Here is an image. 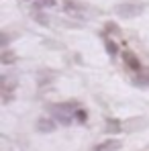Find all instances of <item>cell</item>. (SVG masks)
<instances>
[{"mask_svg": "<svg viewBox=\"0 0 149 151\" xmlns=\"http://www.w3.org/2000/svg\"><path fill=\"white\" fill-rule=\"evenodd\" d=\"M78 110V102H59V104H47V112L51 116H55L59 123L63 125H70L72 123V116Z\"/></svg>", "mask_w": 149, "mask_h": 151, "instance_id": "1", "label": "cell"}, {"mask_svg": "<svg viewBox=\"0 0 149 151\" xmlns=\"http://www.w3.org/2000/svg\"><path fill=\"white\" fill-rule=\"evenodd\" d=\"M145 12V4L139 0H125L114 6V14L121 19H137Z\"/></svg>", "mask_w": 149, "mask_h": 151, "instance_id": "2", "label": "cell"}, {"mask_svg": "<svg viewBox=\"0 0 149 151\" xmlns=\"http://www.w3.org/2000/svg\"><path fill=\"white\" fill-rule=\"evenodd\" d=\"M63 10L72 17H82L86 10V4H82L78 0H63Z\"/></svg>", "mask_w": 149, "mask_h": 151, "instance_id": "3", "label": "cell"}, {"mask_svg": "<svg viewBox=\"0 0 149 151\" xmlns=\"http://www.w3.org/2000/svg\"><path fill=\"white\" fill-rule=\"evenodd\" d=\"M123 61H125V65L131 70V72H141V61H139V57L133 53V51H123Z\"/></svg>", "mask_w": 149, "mask_h": 151, "instance_id": "4", "label": "cell"}, {"mask_svg": "<svg viewBox=\"0 0 149 151\" xmlns=\"http://www.w3.org/2000/svg\"><path fill=\"white\" fill-rule=\"evenodd\" d=\"M121 147H123V143L119 139H106V141L98 143L92 151H119Z\"/></svg>", "mask_w": 149, "mask_h": 151, "instance_id": "5", "label": "cell"}, {"mask_svg": "<svg viewBox=\"0 0 149 151\" xmlns=\"http://www.w3.org/2000/svg\"><path fill=\"white\" fill-rule=\"evenodd\" d=\"M55 121L53 119H49V116H43V119H39L37 121V131L39 133H43V135H47V133H53L55 131Z\"/></svg>", "mask_w": 149, "mask_h": 151, "instance_id": "6", "label": "cell"}, {"mask_svg": "<svg viewBox=\"0 0 149 151\" xmlns=\"http://www.w3.org/2000/svg\"><path fill=\"white\" fill-rule=\"evenodd\" d=\"M147 127V119H141V116H135V119H129L125 123V131H141Z\"/></svg>", "mask_w": 149, "mask_h": 151, "instance_id": "7", "label": "cell"}, {"mask_svg": "<svg viewBox=\"0 0 149 151\" xmlns=\"http://www.w3.org/2000/svg\"><path fill=\"white\" fill-rule=\"evenodd\" d=\"M133 84L139 86V88H149V68H147V70L137 72L135 78H133Z\"/></svg>", "mask_w": 149, "mask_h": 151, "instance_id": "8", "label": "cell"}, {"mask_svg": "<svg viewBox=\"0 0 149 151\" xmlns=\"http://www.w3.org/2000/svg\"><path fill=\"white\" fill-rule=\"evenodd\" d=\"M104 131L110 133V135H117V133L125 131V123L117 121V119H106V129H104Z\"/></svg>", "mask_w": 149, "mask_h": 151, "instance_id": "9", "label": "cell"}, {"mask_svg": "<svg viewBox=\"0 0 149 151\" xmlns=\"http://www.w3.org/2000/svg\"><path fill=\"white\" fill-rule=\"evenodd\" d=\"M104 47H106V53H108L110 57H114V55L119 53V47H117V43H114L112 39H108V37L104 39Z\"/></svg>", "mask_w": 149, "mask_h": 151, "instance_id": "10", "label": "cell"}, {"mask_svg": "<svg viewBox=\"0 0 149 151\" xmlns=\"http://www.w3.org/2000/svg\"><path fill=\"white\" fill-rule=\"evenodd\" d=\"M104 31H106L108 35H114V37H117V35H121V27L117 25V23H112V21L104 25Z\"/></svg>", "mask_w": 149, "mask_h": 151, "instance_id": "11", "label": "cell"}, {"mask_svg": "<svg viewBox=\"0 0 149 151\" xmlns=\"http://www.w3.org/2000/svg\"><path fill=\"white\" fill-rule=\"evenodd\" d=\"M31 14H33V19H35L39 25H49V21L45 19V14H43V12H39V10H33Z\"/></svg>", "mask_w": 149, "mask_h": 151, "instance_id": "12", "label": "cell"}, {"mask_svg": "<svg viewBox=\"0 0 149 151\" xmlns=\"http://www.w3.org/2000/svg\"><path fill=\"white\" fill-rule=\"evenodd\" d=\"M74 119L78 121V123H86V121H88V112H86L84 108H78L76 114H74Z\"/></svg>", "mask_w": 149, "mask_h": 151, "instance_id": "13", "label": "cell"}, {"mask_svg": "<svg viewBox=\"0 0 149 151\" xmlns=\"http://www.w3.org/2000/svg\"><path fill=\"white\" fill-rule=\"evenodd\" d=\"M0 59H2V63H12L17 57H14V53H10L8 49H4V51H2V57H0Z\"/></svg>", "mask_w": 149, "mask_h": 151, "instance_id": "14", "label": "cell"}, {"mask_svg": "<svg viewBox=\"0 0 149 151\" xmlns=\"http://www.w3.org/2000/svg\"><path fill=\"white\" fill-rule=\"evenodd\" d=\"M37 4L47 8V6H55V0H37Z\"/></svg>", "mask_w": 149, "mask_h": 151, "instance_id": "15", "label": "cell"}]
</instances>
